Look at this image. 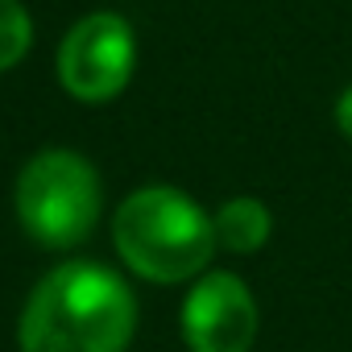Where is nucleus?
<instances>
[{"label":"nucleus","instance_id":"obj_1","mask_svg":"<svg viewBox=\"0 0 352 352\" xmlns=\"http://www.w3.org/2000/svg\"><path fill=\"white\" fill-rule=\"evenodd\" d=\"M137 298L100 261H63L30 294L17 340L21 352H129Z\"/></svg>","mask_w":352,"mask_h":352},{"label":"nucleus","instance_id":"obj_2","mask_svg":"<svg viewBox=\"0 0 352 352\" xmlns=\"http://www.w3.org/2000/svg\"><path fill=\"white\" fill-rule=\"evenodd\" d=\"M112 241L120 261L157 286L204 278L208 261L216 257V220L179 187H141L133 191L112 216Z\"/></svg>","mask_w":352,"mask_h":352},{"label":"nucleus","instance_id":"obj_3","mask_svg":"<svg viewBox=\"0 0 352 352\" xmlns=\"http://www.w3.org/2000/svg\"><path fill=\"white\" fill-rule=\"evenodd\" d=\"M100 174L75 149H42L17 174V220L46 249L83 245L100 220Z\"/></svg>","mask_w":352,"mask_h":352},{"label":"nucleus","instance_id":"obj_4","mask_svg":"<svg viewBox=\"0 0 352 352\" xmlns=\"http://www.w3.org/2000/svg\"><path fill=\"white\" fill-rule=\"evenodd\" d=\"M137 67V34L120 13L79 17L58 46V79L83 104L116 100Z\"/></svg>","mask_w":352,"mask_h":352},{"label":"nucleus","instance_id":"obj_5","mask_svg":"<svg viewBox=\"0 0 352 352\" xmlns=\"http://www.w3.org/2000/svg\"><path fill=\"white\" fill-rule=\"evenodd\" d=\"M183 340L191 352H249L257 340V298L245 278L212 270L183 298Z\"/></svg>","mask_w":352,"mask_h":352},{"label":"nucleus","instance_id":"obj_6","mask_svg":"<svg viewBox=\"0 0 352 352\" xmlns=\"http://www.w3.org/2000/svg\"><path fill=\"white\" fill-rule=\"evenodd\" d=\"M212 220H216V241H220V249L241 253V257L265 249V241H270V232H274V216H270V208H265L261 199H253V195H236V199H228Z\"/></svg>","mask_w":352,"mask_h":352},{"label":"nucleus","instance_id":"obj_7","mask_svg":"<svg viewBox=\"0 0 352 352\" xmlns=\"http://www.w3.org/2000/svg\"><path fill=\"white\" fill-rule=\"evenodd\" d=\"M34 46V21L21 0H0V71L17 67Z\"/></svg>","mask_w":352,"mask_h":352},{"label":"nucleus","instance_id":"obj_8","mask_svg":"<svg viewBox=\"0 0 352 352\" xmlns=\"http://www.w3.org/2000/svg\"><path fill=\"white\" fill-rule=\"evenodd\" d=\"M331 116H336V129L352 141V83L340 91V100H336V112H331Z\"/></svg>","mask_w":352,"mask_h":352}]
</instances>
